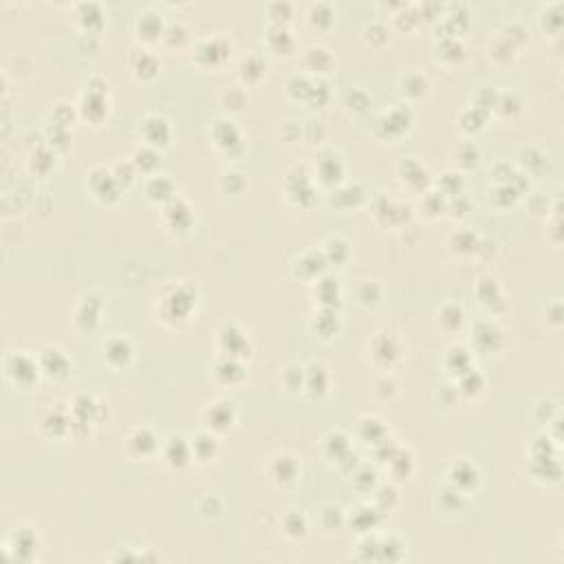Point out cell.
Returning <instances> with one entry per match:
<instances>
[{"mask_svg":"<svg viewBox=\"0 0 564 564\" xmlns=\"http://www.w3.org/2000/svg\"><path fill=\"white\" fill-rule=\"evenodd\" d=\"M159 304L163 320H168L172 324L185 322L197 304V293L188 285H172L161 293Z\"/></svg>","mask_w":564,"mask_h":564,"instance_id":"6da1fadb","label":"cell"},{"mask_svg":"<svg viewBox=\"0 0 564 564\" xmlns=\"http://www.w3.org/2000/svg\"><path fill=\"white\" fill-rule=\"evenodd\" d=\"M5 373L9 379H14L18 386H31L40 373V364L27 353H11L5 360Z\"/></svg>","mask_w":564,"mask_h":564,"instance_id":"7a4b0ae2","label":"cell"},{"mask_svg":"<svg viewBox=\"0 0 564 564\" xmlns=\"http://www.w3.org/2000/svg\"><path fill=\"white\" fill-rule=\"evenodd\" d=\"M141 135H144L146 146L165 148L172 139V126L161 115H146L144 122H141Z\"/></svg>","mask_w":564,"mask_h":564,"instance_id":"3957f363","label":"cell"},{"mask_svg":"<svg viewBox=\"0 0 564 564\" xmlns=\"http://www.w3.org/2000/svg\"><path fill=\"white\" fill-rule=\"evenodd\" d=\"M88 185H91L93 194L104 203H113L119 199L122 185L117 179H115V174L106 168H95L91 176H88Z\"/></svg>","mask_w":564,"mask_h":564,"instance_id":"277c9868","label":"cell"},{"mask_svg":"<svg viewBox=\"0 0 564 564\" xmlns=\"http://www.w3.org/2000/svg\"><path fill=\"white\" fill-rule=\"evenodd\" d=\"M38 364H40V370L44 375L53 377V379H64L71 373V362L67 360V355H64L60 349H53V346H49L47 351H42Z\"/></svg>","mask_w":564,"mask_h":564,"instance_id":"5b68a950","label":"cell"},{"mask_svg":"<svg viewBox=\"0 0 564 564\" xmlns=\"http://www.w3.org/2000/svg\"><path fill=\"white\" fill-rule=\"evenodd\" d=\"M101 309H104V304H101V298L97 293H86L82 302L78 304V311H75V322H78V326L91 331L99 324Z\"/></svg>","mask_w":564,"mask_h":564,"instance_id":"8992f818","label":"cell"},{"mask_svg":"<svg viewBox=\"0 0 564 564\" xmlns=\"http://www.w3.org/2000/svg\"><path fill=\"white\" fill-rule=\"evenodd\" d=\"M234 421H236V410L229 401H214L205 410V423H208L210 430H216V432L229 430L234 426Z\"/></svg>","mask_w":564,"mask_h":564,"instance_id":"52a82bcc","label":"cell"},{"mask_svg":"<svg viewBox=\"0 0 564 564\" xmlns=\"http://www.w3.org/2000/svg\"><path fill=\"white\" fill-rule=\"evenodd\" d=\"M229 42L225 40V38H221V35H214V38H208V40H203V42H199V47H197V60L201 62V64H221L225 58H227V53H229Z\"/></svg>","mask_w":564,"mask_h":564,"instance_id":"ba28073f","label":"cell"},{"mask_svg":"<svg viewBox=\"0 0 564 564\" xmlns=\"http://www.w3.org/2000/svg\"><path fill=\"white\" fill-rule=\"evenodd\" d=\"M38 536L35 531L27 529V527H20L11 533V542L7 545V549H14V558L16 560H24L29 562L35 558V551H38Z\"/></svg>","mask_w":564,"mask_h":564,"instance_id":"9c48e42d","label":"cell"},{"mask_svg":"<svg viewBox=\"0 0 564 564\" xmlns=\"http://www.w3.org/2000/svg\"><path fill=\"white\" fill-rule=\"evenodd\" d=\"M165 221L176 232H188L192 221H194V214H192V208L183 199L174 197L172 201L165 203Z\"/></svg>","mask_w":564,"mask_h":564,"instance_id":"30bf717a","label":"cell"},{"mask_svg":"<svg viewBox=\"0 0 564 564\" xmlns=\"http://www.w3.org/2000/svg\"><path fill=\"white\" fill-rule=\"evenodd\" d=\"M219 342H221V349H223V355H232V357H245L249 355V340L247 335L242 333L240 329H236L234 324L232 326H225L221 333H219Z\"/></svg>","mask_w":564,"mask_h":564,"instance_id":"8fae6325","label":"cell"},{"mask_svg":"<svg viewBox=\"0 0 564 564\" xmlns=\"http://www.w3.org/2000/svg\"><path fill=\"white\" fill-rule=\"evenodd\" d=\"M315 165H317V176L322 179L324 183H338L344 174V163L335 150L320 152Z\"/></svg>","mask_w":564,"mask_h":564,"instance_id":"7c38bea8","label":"cell"},{"mask_svg":"<svg viewBox=\"0 0 564 564\" xmlns=\"http://www.w3.org/2000/svg\"><path fill=\"white\" fill-rule=\"evenodd\" d=\"M399 355H401L399 342H397L390 333H379V335L373 340V357L377 364L390 366L395 360H399Z\"/></svg>","mask_w":564,"mask_h":564,"instance_id":"4fadbf2b","label":"cell"},{"mask_svg":"<svg viewBox=\"0 0 564 564\" xmlns=\"http://www.w3.org/2000/svg\"><path fill=\"white\" fill-rule=\"evenodd\" d=\"M104 357L106 362L115 368H122L131 362L133 357V344L128 342L124 335H113L106 344H104Z\"/></svg>","mask_w":564,"mask_h":564,"instance_id":"5bb4252c","label":"cell"},{"mask_svg":"<svg viewBox=\"0 0 564 564\" xmlns=\"http://www.w3.org/2000/svg\"><path fill=\"white\" fill-rule=\"evenodd\" d=\"M304 390L311 397H322L329 390V370L324 364H309L304 366Z\"/></svg>","mask_w":564,"mask_h":564,"instance_id":"9a60e30c","label":"cell"},{"mask_svg":"<svg viewBox=\"0 0 564 564\" xmlns=\"http://www.w3.org/2000/svg\"><path fill=\"white\" fill-rule=\"evenodd\" d=\"M474 344L485 353H494L501 349L503 333L492 322H479L476 326H474Z\"/></svg>","mask_w":564,"mask_h":564,"instance_id":"2e32d148","label":"cell"},{"mask_svg":"<svg viewBox=\"0 0 564 564\" xmlns=\"http://www.w3.org/2000/svg\"><path fill=\"white\" fill-rule=\"evenodd\" d=\"M212 137L216 141V146L223 148L225 152H234L236 148H240V133L238 128L234 126V122L229 119H219L214 122V128H212Z\"/></svg>","mask_w":564,"mask_h":564,"instance_id":"e0dca14e","label":"cell"},{"mask_svg":"<svg viewBox=\"0 0 564 564\" xmlns=\"http://www.w3.org/2000/svg\"><path fill=\"white\" fill-rule=\"evenodd\" d=\"M410 124H413V113H410L408 106H397L379 119V128H386L388 137L404 135L410 128Z\"/></svg>","mask_w":564,"mask_h":564,"instance_id":"ac0fdd59","label":"cell"},{"mask_svg":"<svg viewBox=\"0 0 564 564\" xmlns=\"http://www.w3.org/2000/svg\"><path fill=\"white\" fill-rule=\"evenodd\" d=\"M450 481H452V485L456 487V490H461L465 494L479 483V470L474 467V463H470V461L461 458L450 470Z\"/></svg>","mask_w":564,"mask_h":564,"instance_id":"d6986e66","label":"cell"},{"mask_svg":"<svg viewBox=\"0 0 564 564\" xmlns=\"http://www.w3.org/2000/svg\"><path fill=\"white\" fill-rule=\"evenodd\" d=\"M326 256L324 251H306L302 258L296 260V276H302L306 280L320 278L326 269Z\"/></svg>","mask_w":564,"mask_h":564,"instance_id":"ffe728a7","label":"cell"},{"mask_svg":"<svg viewBox=\"0 0 564 564\" xmlns=\"http://www.w3.org/2000/svg\"><path fill=\"white\" fill-rule=\"evenodd\" d=\"M192 456H194L192 454V443H188L185 437H181V434L170 437L168 445H165V458L172 467H185Z\"/></svg>","mask_w":564,"mask_h":564,"instance_id":"44dd1931","label":"cell"},{"mask_svg":"<svg viewBox=\"0 0 564 564\" xmlns=\"http://www.w3.org/2000/svg\"><path fill=\"white\" fill-rule=\"evenodd\" d=\"M269 474H272V479L280 485H287V483H293L298 476V461L293 458L291 454H280L272 461V465H269Z\"/></svg>","mask_w":564,"mask_h":564,"instance_id":"7402d4cb","label":"cell"},{"mask_svg":"<svg viewBox=\"0 0 564 564\" xmlns=\"http://www.w3.org/2000/svg\"><path fill=\"white\" fill-rule=\"evenodd\" d=\"M214 375L223 383H236L245 377V370H242V364L238 357L223 355L221 360L214 364Z\"/></svg>","mask_w":564,"mask_h":564,"instance_id":"603a6c76","label":"cell"},{"mask_svg":"<svg viewBox=\"0 0 564 564\" xmlns=\"http://www.w3.org/2000/svg\"><path fill=\"white\" fill-rule=\"evenodd\" d=\"M157 437H155V432H152L150 428H137L133 434H131V439H128V447H131V452L137 454V456H148L157 450Z\"/></svg>","mask_w":564,"mask_h":564,"instance_id":"cb8c5ba5","label":"cell"},{"mask_svg":"<svg viewBox=\"0 0 564 564\" xmlns=\"http://www.w3.org/2000/svg\"><path fill=\"white\" fill-rule=\"evenodd\" d=\"M313 331L317 333L320 338H333L340 329V317H338V311L335 309H329V306H322L315 315H313V322H311Z\"/></svg>","mask_w":564,"mask_h":564,"instance_id":"d4e9b609","label":"cell"},{"mask_svg":"<svg viewBox=\"0 0 564 564\" xmlns=\"http://www.w3.org/2000/svg\"><path fill=\"white\" fill-rule=\"evenodd\" d=\"M146 192L152 201H159V203H168L172 201L176 194H174V183L170 181L168 176L163 174H152L146 183Z\"/></svg>","mask_w":564,"mask_h":564,"instance_id":"484cf974","label":"cell"},{"mask_svg":"<svg viewBox=\"0 0 564 564\" xmlns=\"http://www.w3.org/2000/svg\"><path fill=\"white\" fill-rule=\"evenodd\" d=\"M137 33H139V38H144V40H157V38H161L165 33L161 16L152 14V11L141 14L137 20Z\"/></svg>","mask_w":564,"mask_h":564,"instance_id":"4316f807","label":"cell"},{"mask_svg":"<svg viewBox=\"0 0 564 564\" xmlns=\"http://www.w3.org/2000/svg\"><path fill=\"white\" fill-rule=\"evenodd\" d=\"M445 366L450 368V373L456 375V377L467 373V370L472 368V355H470V351L465 349V346H452L450 353H447V357H445Z\"/></svg>","mask_w":564,"mask_h":564,"instance_id":"83f0119b","label":"cell"},{"mask_svg":"<svg viewBox=\"0 0 564 564\" xmlns=\"http://www.w3.org/2000/svg\"><path fill=\"white\" fill-rule=\"evenodd\" d=\"M40 428L49 434H53V437H60V434H64L69 428H71V417H67L62 413V410H56V408H51L49 413L42 417L40 421Z\"/></svg>","mask_w":564,"mask_h":564,"instance_id":"f1b7e54d","label":"cell"},{"mask_svg":"<svg viewBox=\"0 0 564 564\" xmlns=\"http://www.w3.org/2000/svg\"><path fill=\"white\" fill-rule=\"evenodd\" d=\"M324 452L338 461H344L351 456V443L344 432H331L324 439Z\"/></svg>","mask_w":564,"mask_h":564,"instance_id":"f546056e","label":"cell"},{"mask_svg":"<svg viewBox=\"0 0 564 564\" xmlns=\"http://www.w3.org/2000/svg\"><path fill=\"white\" fill-rule=\"evenodd\" d=\"M364 199V190L360 185H342L338 190H333L331 203L338 205V208H353Z\"/></svg>","mask_w":564,"mask_h":564,"instance_id":"4dcf8cb0","label":"cell"},{"mask_svg":"<svg viewBox=\"0 0 564 564\" xmlns=\"http://www.w3.org/2000/svg\"><path fill=\"white\" fill-rule=\"evenodd\" d=\"M317 298L322 306H329V309H335V304L340 300V285L338 280L333 278H317Z\"/></svg>","mask_w":564,"mask_h":564,"instance_id":"1f68e13d","label":"cell"},{"mask_svg":"<svg viewBox=\"0 0 564 564\" xmlns=\"http://www.w3.org/2000/svg\"><path fill=\"white\" fill-rule=\"evenodd\" d=\"M133 163H135V168L141 170V172H152L159 165V150L144 144L141 148L135 150Z\"/></svg>","mask_w":564,"mask_h":564,"instance_id":"d6a6232c","label":"cell"},{"mask_svg":"<svg viewBox=\"0 0 564 564\" xmlns=\"http://www.w3.org/2000/svg\"><path fill=\"white\" fill-rule=\"evenodd\" d=\"M216 447H219V443H216L214 439V434L212 432H201L199 437L192 441V454H194L197 458L201 461H208L216 454Z\"/></svg>","mask_w":564,"mask_h":564,"instance_id":"836d02e7","label":"cell"},{"mask_svg":"<svg viewBox=\"0 0 564 564\" xmlns=\"http://www.w3.org/2000/svg\"><path fill=\"white\" fill-rule=\"evenodd\" d=\"M267 64L263 62L260 56H247L240 62V78L245 82H258L265 75Z\"/></svg>","mask_w":564,"mask_h":564,"instance_id":"e575fe53","label":"cell"},{"mask_svg":"<svg viewBox=\"0 0 564 564\" xmlns=\"http://www.w3.org/2000/svg\"><path fill=\"white\" fill-rule=\"evenodd\" d=\"M479 296L483 300L485 306H490L492 311H496V304L503 302V291L501 287L496 285V280H490V278H483L479 282Z\"/></svg>","mask_w":564,"mask_h":564,"instance_id":"d590c367","label":"cell"},{"mask_svg":"<svg viewBox=\"0 0 564 564\" xmlns=\"http://www.w3.org/2000/svg\"><path fill=\"white\" fill-rule=\"evenodd\" d=\"M360 434L368 441V443H379L386 439V426L377 419V417H366L362 419V426H360Z\"/></svg>","mask_w":564,"mask_h":564,"instance_id":"8d00e7d4","label":"cell"},{"mask_svg":"<svg viewBox=\"0 0 564 564\" xmlns=\"http://www.w3.org/2000/svg\"><path fill=\"white\" fill-rule=\"evenodd\" d=\"M483 386H485V379L474 368H470L467 373H463V375H458V390L463 395H467V397L479 395L483 390Z\"/></svg>","mask_w":564,"mask_h":564,"instance_id":"74e56055","label":"cell"},{"mask_svg":"<svg viewBox=\"0 0 564 564\" xmlns=\"http://www.w3.org/2000/svg\"><path fill=\"white\" fill-rule=\"evenodd\" d=\"M282 529L289 538H302L309 529V524H306V518L300 514V511H289V514L282 518Z\"/></svg>","mask_w":564,"mask_h":564,"instance_id":"f35d334b","label":"cell"},{"mask_svg":"<svg viewBox=\"0 0 564 564\" xmlns=\"http://www.w3.org/2000/svg\"><path fill=\"white\" fill-rule=\"evenodd\" d=\"M133 69H135V75L141 80H150L155 78L157 71H159V62L152 58L146 51H141V56L133 62Z\"/></svg>","mask_w":564,"mask_h":564,"instance_id":"ab89813d","label":"cell"},{"mask_svg":"<svg viewBox=\"0 0 564 564\" xmlns=\"http://www.w3.org/2000/svg\"><path fill=\"white\" fill-rule=\"evenodd\" d=\"M267 40L276 51H282V53H287V51L293 47V38H291L289 29L282 27V24H274V27H269Z\"/></svg>","mask_w":564,"mask_h":564,"instance_id":"60d3db41","label":"cell"},{"mask_svg":"<svg viewBox=\"0 0 564 564\" xmlns=\"http://www.w3.org/2000/svg\"><path fill=\"white\" fill-rule=\"evenodd\" d=\"M306 64H309V69H313L315 73H322L333 64V56L324 47H313L306 51Z\"/></svg>","mask_w":564,"mask_h":564,"instance_id":"b9f144b4","label":"cell"},{"mask_svg":"<svg viewBox=\"0 0 564 564\" xmlns=\"http://www.w3.org/2000/svg\"><path fill=\"white\" fill-rule=\"evenodd\" d=\"M377 522H379L377 507H362V509H357V514L353 516V524L357 531H373Z\"/></svg>","mask_w":564,"mask_h":564,"instance_id":"7bdbcfd3","label":"cell"},{"mask_svg":"<svg viewBox=\"0 0 564 564\" xmlns=\"http://www.w3.org/2000/svg\"><path fill=\"white\" fill-rule=\"evenodd\" d=\"M401 91H404V95H408V97H423L428 93V80L423 78V75H417V73H410V75H406L404 78V82H401Z\"/></svg>","mask_w":564,"mask_h":564,"instance_id":"ee69618b","label":"cell"},{"mask_svg":"<svg viewBox=\"0 0 564 564\" xmlns=\"http://www.w3.org/2000/svg\"><path fill=\"white\" fill-rule=\"evenodd\" d=\"M452 247L458 254H472L479 249V238L472 232H467V229H461V232L452 236Z\"/></svg>","mask_w":564,"mask_h":564,"instance_id":"f6af8a7d","label":"cell"},{"mask_svg":"<svg viewBox=\"0 0 564 564\" xmlns=\"http://www.w3.org/2000/svg\"><path fill=\"white\" fill-rule=\"evenodd\" d=\"M441 324L447 331H456L463 324V309L458 304H445L441 311Z\"/></svg>","mask_w":564,"mask_h":564,"instance_id":"bcb514c9","label":"cell"},{"mask_svg":"<svg viewBox=\"0 0 564 564\" xmlns=\"http://www.w3.org/2000/svg\"><path fill=\"white\" fill-rule=\"evenodd\" d=\"M401 170H404V181L413 183V185H417V188H421V185H423V181H426V179H421V174H423V176L428 174V172H426V168H423L421 163L413 161V159L404 161V163H401Z\"/></svg>","mask_w":564,"mask_h":564,"instance_id":"7dc6e473","label":"cell"},{"mask_svg":"<svg viewBox=\"0 0 564 564\" xmlns=\"http://www.w3.org/2000/svg\"><path fill=\"white\" fill-rule=\"evenodd\" d=\"M331 97V91H329V84L324 80H315L311 84V93L306 97L309 104H313V108H322Z\"/></svg>","mask_w":564,"mask_h":564,"instance_id":"c3c4849f","label":"cell"},{"mask_svg":"<svg viewBox=\"0 0 564 564\" xmlns=\"http://www.w3.org/2000/svg\"><path fill=\"white\" fill-rule=\"evenodd\" d=\"M439 58H443V60L463 58V44L458 42V38H443L439 44Z\"/></svg>","mask_w":564,"mask_h":564,"instance_id":"681fc988","label":"cell"},{"mask_svg":"<svg viewBox=\"0 0 564 564\" xmlns=\"http://www.w3.org/2000/svg\"><path fill=\"white\" fill-rule=\"evenodd\" d=\"M311 84L313 82L309 78H304V75H296V78H293L287 84L289 95H293L296 99H306V97H309V93H311Z\"/></svg>","mask_w":564,"mask_h":564,"instance_id":"f907efd6","label":"cell"},{"mask_svg":"<svg viewBox=\"0 0 564 564\" xmlns=\"http://www.w3.org/2000/svg\"><path fill=\"white\" fill-rule=\"evenodd\" d=\"M461 188H463V179L456 172H447L441 179V194H450V197H458Z\"/></svg>","mask_w":564,"mask_h":564,"instance_id":"816d5d0a","label":"cell"},{"mask_svg":"<svg viewBox=\"0 0 564 564\" xmlns=\"http://www.w3.org/2000/svg\"><path fill=\"white\" fill-rule=\"evenodd\" d=\"M456 161L461 163V165H465V168H472V165H476L479 163V157H481V152H479V148L474 146V144H463L458 148V152H456Z\"/></svg>","mask_w":564,"mask_h":564,"instance_id":"f5cc1de1","label":"cell"},{"mask_svg":"<svg viewBox=\"0 0 564 564\" xmlns=\"http://www.w3.org/2000/svg\"><path fill=\"white\" fill-rule=\"evenodd\" d=\"M285 386L289 390L304 388V366H289L285 370Z\"/></svg>","mask_w":564,"mask_h":564,"instance_id":"db71d44e","label":"cell"},{"mask_svg":"<svg viewBox=\"0 0 564 564\" xmlns=\"http://www.w3.org/2000/svg\"><path fill=\"white\" fill-rule=\"evenodd\" d=\"M165 40H168L170 44H181L185 38H188V29H185V24L183 22H172L165 27Z\"/></svg>","mask_w":564,"mask_h":564,"instance_id":"11a10c76","label":"cell"},{"mask_svg":"<svg viewBox=\"0 0 564 564\" xmlns=\"http://www.w3.org/2000/svg\"><path fill=\"white\" fill-rule=\"evenodd\" d=\"M333 20V11L329 5H313L311 7V22L317 24V27H326Z\"/></svg>","mask_w":564,"mask_h":564,"instance_id":"9f6ffc18","label":"cell"},{"mask_svg":"<svg viewBox=\"0 0 564 564\" xmlns=\"http://www.w3.org/2000/svg\"><path fill=\"white\" fill-rule=\"evenodd\" d=\"M368 95L362 91V88H353V91L349 93V106H351V110H355V113H364L366 110V106H368Z\"/></svg>","mask_w":564,"mask_h":564,"instance_id":"6f0895ef","label":"cell"},{"mask_svg":"<svg viewBox=\"0 0 564 564\" xmlns=\"http://www.w3.org/2000/svg\"><path fill=\"white\" fill-rule=\"evenodd\" d=\"M223 99H225V104L232 108V110H240L242 108V104H245V93L242 91H227L225 95H223ZM225 106V108H227Z\"/></svg>","mask_w":564,"mask_h":564,"instance_id":"680465c9","label":"cell"},{"mask_svg":"<svg viewBox=\"0 0 564 564\" xmlns=\"http://www.w3.org/2000/svg\"><path fill=\"white\" fill-rule=\"evenodd\" d=\"M269 14H272V18L280 24L282 20H287L291 16V5H272L269 7Z\"/></svg>","mask_w":564,"mask_h":564,"instance_id":"91938a15","label":"cell"},{"mask_svg":"<svg viewBox=\"0 0 564 564\" xmlns=\"http://www.w3.org/2000/svg\"><path fill=\"white\" fill-rule=\"evenodd\" d=\"M370 33H373V40H377V42H383V40H386V35H388V31L383 29V24H379V22L368 24L366 35H370Z\"/></svg>","mask_w":564,"mask_h":564,"instance_id":"94428289","label":"cell"}]
</instances>
